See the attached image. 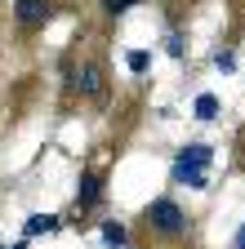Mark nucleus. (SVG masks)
<instances>
[{
	"label": "nucleus",
	"mask_w": 245,
	"mask_h": 249,
	"mask_svg": "<svg viewBox=\"0 0 245 249\" xmlns=\"http://www.w3.org/2000/svg\"><path fill=\"white\" fill-rule=\"evenodd\" d=\"M125 67H130L134 76H147V67H151V53H147V49H130V53H125Z\"/></svg>",
	"instance_id": "12"
},
{
	"label": "nucleus",
	"mask_w": 245,
	"mask_h": 249,
	"mask_svg": "<svg viewBox=\"0 0 245 249\" xmlns=\"http://www.w3.org/2000/svg\"><path fill=\"white\" fill-rule=\"evenodd\" d=\"M98 5H103V18H125L130 9H138V5H147V0H98Z\"/></svg>",
	"instance_id": "11"
},
{
	"label": "nucleus",
	"mask_w": 245,
	"mask_h": 249,
	"mask_svg": "<svg viewBox=\"0 0 245 249\" xmlns=\"http://www.w3.org/2000/svg\"><path fill=\"white\" fill-rule=\"evenodd\" d=\"M174 160L209 169V165H214V147H209V142H188V147H178V151H174Z\"/></svg>",
	"instance_id": "7"
},
{
	"label": "nucleus",
	"mask_w": 245,
	"mask_h": 249,
	"mask_svg": "<svg viewBox=\"0 0 245 249\" xmlns=\"http://www.w3.org/2000/svg\"><path fill=\"white\" fill-rule=\"evenodd\" d=\"M219 107H223V103H219V93H196V103H192V116L209 124V120H219Z\"/></svg>",
	"instance_id": "8"
},
{
	"label": "nucleus",
	"mask_w": 245,
	"mask_h": 249,
	"mask_svg": "<svg viewBox=\"0 0 245 249\" xmlns=\"http://www.w3.org/2000/svg\"><path fill=\"white\" fill-rule=\"evenodd\" d=\"M232 67H236V49H214V71L227 76Z\"/></svg>",
	"instance_id": "14"
},
{
	"label": "nucleus",
	"mask_w": 245,
	"mask_h": 249,
	"mask_svg": "<svg viewBox=\"0 0 245 249\" xmlns=\"http://www.w3.org/2000/svg\"><path fill=\"white\" fill-rule=\"evenodd\" d=\"M103 200H107V178H103V169H80V178H76V223L85 227V213H94Z\"/></svg>",
	"instance_id": "4"
},
{
	"label": "nucleus",
	"mask_w": 245,
	"mask_h": 249,
	"mask_svg": "<svg viewBox=\"0 0 245 249\" xmlns=\"http://www.w3.org/2000/svg\"><path fill=\"white\" fill-rule=\"evenodd\" d=\"M0 249H5V245H0Z\"/></svg>",
	"instance_id": "17"
},
{
	"label": "nucleus",
	"mask_w": 245,
	"mask_h": 249,
	"mask_svg": "<svg viewBox=\"0 0 245 249\" xmlns=\"http://www.w3.org/2000/svg\"><path fill=\"white\" fill-rule=\"evenodd\" d=\"M170 182H174V187H192V192H205V187H209V169L174 160V165H170Z\"/></svg>",
	"instance_id": "5"
},
{
	"label": "nucleus",
	"mask_w": 245,
	"mask_h": 249,
	"mask_svg": "<svg viewBox=\"0 0 245 249\" xmlns=\"http://www.w3.org/2000/svg\"><path fill=\"white\" fill-rule=\"evenodd\" d=\"M232 249H245V223L236 227V236H232Z\"/></svg>",
	"instance_id": "15"
},
{
	"label": "nucleus",
	"mask_w": 245,
	"mask_h": 249,
	"mask_svg": "<svg viewBox=\"0 0 245 249\" xmlns=\"http://www.w3.org/2000/svg\"><path fill=\"white\" fill-rule=\"evenodd\" d=\"M58 18V0H14V27L22 36H36Z\"/></svg>",
	"instance_id": "3"
},
{
	"label": "nucleus",
	"mask_w": 245,
	"mask_h": 249,
	"mask_svg": "<svg viewBox=\"0 0 245 249\" xmlns=\"http://www.w3.org/2000/svg\"><path fill=\"white\" fill-rule=\"evenodd\" d=\"M14 249H27V245H14Z\"/></svg>",
	"instance_id": "16"
},
{
	"label": "nucleus",
	"mask_w": 245,
	"mask_h": 249,
	"mask_svg": "<svg viewBox=\"0 0 245 249\" xmlns=\"http://www.w3.org/2000/svg\"><path fill=\"white\" fill-rule=\"evenodd\" d=\"M58 223H63V218H54V213H32L22 223V236H40V231H58Z\"/></svg>",
	"instance_id": "9"
},
{
	"label": "nucleus",
	"mask_w": 245,
	"mask_h": 249,
	"mask_svg": "<svg viewBox=\"0 0 245 249\" xmlns=\"http://www.w3.org/2000/svg\"><path fill=\"white\" fill-rule=\"evenodd\" d=\"M232 169H236V174H245V124L232 134Z\"/></svg>",
	"instance_id": "13"
},
{
	"label": "nucleus",
	"mask_w": 245,
	"mask_h": 249,
	"mask_svg": "<svg viewBox=\"0 0 245 249\" xmlns=\"http://www.w3.org/2000/svg\"><path fill=\"white\" fill-rule=\"evenodd\" d=\"M98 236H103L107 249H130V227L120 223V218H103V223H98Z\"/></svg>",
	"instance_id": "6"
},
{
	"label": "nucleus",
	"mask_w": 245,
	"mask_h": 249,
	"mask_svg": "<svg viewBox=\"0 0 245 249\" xmlns=\"http://www.w3.org/2000/svg\"><path fill=\"white\" fill-rule=\"evenodd\" d=\"M138 236H147L151 245H183L192 236V209L183 205L174 192L151 196L138 209Z\"/></svg>",
	"instance_id": "1"
},
{
	"label": "nucleus",
	"mask_w": 245,
	"mask_h": 249,
	"mask_svg": "<svg viewBox=\"0 0 245 249\" xmlns=\"http://www.w3.org/2000/svg\"><path fill=\"white\" fill-rule=\"evenodd\" d=\"M165 53L174 62H188V40H183V27H170L165 31Z\"/></svg>",
	"instance_id": "10"
},
{
	"label": "nucleus",
	"mask_w": 245,
	"mask_h": 249,
	"mask_svg": "<svg viewBox=\"0 0 245 249\" xmlns=\"http://www.w3.org/2000/svg\"><path fill=\"white\" fill-rule=\"evenodd\" d=\"M63 89L67 98H80L94 111H107L112 107V71H107V53L94 49V53H80L63 67Z\"/></svg>",
	"instance_id": "2"
}]
</instances>
